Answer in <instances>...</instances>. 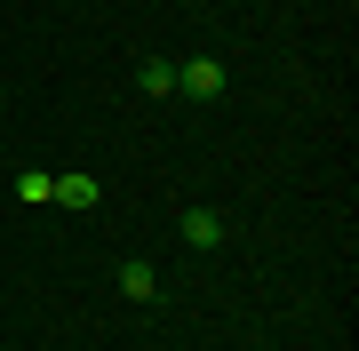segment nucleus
<instances>
[{
    "label": "nucleus",
    "mask_w": 359,
    "mask_h": 351,
    "mask_svg": "<svg viewBox=\"0 0 359 351\" xmlns=\"http://www.w3.org/2000/svg\"><path fill=\"white\" fill-rule=\"evenodd\" d=\"M0 104H8V88H0Z\"/></svg>",
    "instance_id": "obj_7"
},
{
    "label": "nucleus",
    "mask_w": 359,
    "mask_h": 351,
    "mask_svg": "<svg viewBox=\"0 0 359 351\" xmlns=\"http://www.w3.org/2000/svg\"><path fill=\"white\" fill-rule=\"evenodd\" d=\"M48 192H56V176H32V168L16 176V200H48Z\"/></svg>",
    "instance_id": "obj_6"
},
{
    "label": "nucleus",
    "mask_w": 359,
    "mask_h": 351,
    "mask_svg": "<svg viewBox=\"0 0 359 351\" xmlns=\"http://www.w3.org/2000/svg\"><path fill=\"white\" fill-rule=\"evenodd\" d=\"M120 296L152 303V296H160V272H152V263H144V256H128V263H120Z\"/></svg>",
    "instance_id": "obj_3"
},
{
    "label": "nucleus",
    "mask_w": 359,
    "mask_h": 351,
    "mask_svg": "<svg viewBox=\"0 0 359 351\" xmlns=\"http://www.w3.org/2000/svg\"><path fill=\"white\" fill-rule=\"evenodd\" d=\"M48 200H56V208H80V216H88L96 200H104V184H96V176H56V192H48Z\"/></svg>",
    "instance_id": "obj_2"
},
{
    "label": "nucleus",
    "mask_w": 359,
    "mask_h": 351,
    "mask_svg": "<svg viewBox=\"0 0 359 351\" xmlns=\"http://www.w3.org/2000/svg\"><path fill=\"white\" fill-rule=\"evenodd\" d=\"M136 88L144 96H176V64H168V56H144V64H136Z\"/></svg>",
    "instance_id": "obj_4"
},
{
    "label": "nucleus",
    "mask_w": 359,
    "mask_h": 351,
    "mask_svg": "<svg viewBox=\"0 0 359 351\" xmlns=\"http://www.w3.org/2000/svg\"><path fill=\"white\" fill-rule=\"evenodd\" d=\"M184 240H192V247H216L224 240V216L216 208H184Z\"/></svg>",
    "instance_id": "obj_5"
},
{
    "label": "nucleus",
    "mask_w": 359,
    "mask_h": 351,
    "mask_svg": "<svg viewBox=\"0 0 359 351\" xmlns=\"http://www.w3.org/2000/svg\"><path fill=\"white\" fill-rule=\"evenodd\" d=\"M176 96H192V104L224 96V64H216V56H192V64H176Z\"/></svg>",
    "instance_id": "obj_1"
}]
</instances>
